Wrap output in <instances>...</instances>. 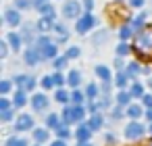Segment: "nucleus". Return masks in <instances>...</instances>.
Instances as JSON below:
<instances>
[{"label": "nucleus", "mask_w": 152, "mask_h": 146, "mask_svg": "<svg viewBox=\"0 0 152 146\" xmlns=\"http://www.w3.org/2000/svg\"><path fill=\"white\" fill-rule=\"evenodd\" d=\"M133 48L140 54H150L152 52V29H142L133 38Z\"/></svg>", "instance_id": "1"}, {"label": "nucleus", "mask_w": 152, "mask_h": 146, "mask_svg": "<svg viewBox=\"0 0 152 146\" xmlns=\"http://www.w3.org/2000/svg\"><path fill=\"white\" fill-rule=\"evenodd\" d=\"M36 46L42 50V56H44V59H48V61H50V59H52V61L56 59V52H58V50H56V42H50V38H46V36L38 38V40H36Z\"/></svg>", "instance_id": "2"}, {"label": "nucleus", "mask_w": 152, "mask_h": 146, "mask_svg": "<svg viewBox=\"0 0 152 146\" xmlns=\"http://www.w3.org/2000/svg\"><path fill=\"white\" fill-rule=\"evenodd\" d=\"M94 25H98V19H96V17H94L92 13H86V15H83L81 19H77V25H75V32L83 36V34H88V32H90V29H92Z\"/></svg>", "instance_id": "3"}, {"label": "nucleus", "mask_w": 152, "mask_h": 146, "mask_svg": "<svg viewBox=\"0 0 152 146\" xmlns=\"http://www.w3.org/2000/svg\"><path fill=\"white\" fill-rule=\"evenodd\" d=\"M79 13H81V7H79L77 0H67V2L63 4V15H65V19H77Z\"/></svg>", "instance_id": "4"}, {"label": "nucleus", "mask_w": 152, "mask_h": 146, "mask_svg": "<svg viewBox=\"0 0 152 146\" xmlns=\"http://www.w3.org/2000/svg\"><path fill=\"white\" fill-rule=\"evenodd\" d=\"M23 59H25V63H27V65L36 67V65H38V63H40V61H42L44 56H42V50H40V48H38V46L34 44V46H29V48L25 50Z\"/></svg>", "instance_id": "5"}, {"label": "nucleus", "mask_w": 152, "mask_h": 146, "mask_svg": "<svg viewBox=\"0 0 152 146\" xmlns=\"http://www.w3.org/2000/svg\"><path fill=\"white\" fill-rule=\"evenodd\" d=\"M144 136V125L137 123V121H131L127 127H125V138L127 140H137Z\"/></svg>", "instance_id": "6"}, {"label": "nucleus", "mask_w": 152, "mask_h": 146, "mask_svg": "<svg viewBox=\"0 0 152 146\" xmlns=\"http://www.w3.org/2000/svg\"><path fill=\"white\" fill-rule=\"evenodd\" d=\"M34 127V117L31 115H19L17 121H15V129L17 131H27Z\"/></svg>", "instance_id": "7"}, {"label": "nucleus", "mask_w": 152, "mask_h": 146, "mask_svg": "<svg viewBox=\"0 0 152 146\" xmlns=\"http://www.w3.org/2000/svg\"><path fill=\"white\" fill-rule=\"evenodd\" d=\"M4 21H7V25H11V27L21 25V15H19V9H7V11H4Z\"/></svg>", "instance_id": "8"}, {"label": "nucleus", "mask_w": 152, "mask_h": 146, "mask_svg": "<svg viewBox=\"0 0 152 146\" xmlns=\"http://www.w3.org/2000/svg\"><path fill=\"white\" fill-rule=\"evenodd\" d=\"M54 19H56V15H42V19L38 21V29L40 32H50V29H54L56 27V23H54Z\"/></svg>", "instance_id": "9"}, {"label": "nucleus", "mask_w": 152, "mask_h": 146, "mask_svg": "<svg viewBox=\"0 0 152 146\" xmlns=\"http://www.w3.org/2000/svg\"><path fill=\"white\" fill-rule=\"evenodd\" d=\"M7 42H9V46H11L15 52H19V50H21V46H23V36H21V34L11 32V34H7Z\"/></svg>", "instance_id": "10"}, {"label": "nucleus", "mask_w": 152, "mask_h": 146, "mask_svg": "<svg viewBox=\"0 0 152 146\" xmlns=\"http://www.w3.org/2000/svg\"><path fill=\"white\" fill-rule=\"evenodd\" d=\"M48 98L44 96V94H34V98H31V106H34V111H44L46 106H48Z\"/></svg>", "instance_id": "11"}, {"label": "nucleus", "mask_w": 152, "mask_h": 146, "mask_svg": "<svg viewBox=\"0 0 152 146\" xmlns=\"http://www.w3.org/2000/svg\"><path fill=\"white\" fill-rule=\"evenodd\" d=\"M90 136H92V127H90V125L79 123V127H77V131H75V138H77L79 142H88V140H90Z\"/></svg>", "instance_id": "12"}, {"label": "nucleus", "mask_w": 152, "mask_h": 146, "mask_svg": "<svg viewBox=\"0 0 152 146\" xmlns=\"http://www.w3.org/2000/svg\"><path fill=\"white\" fill-rule=\"evenodd\" d=\"M79 81H81V73H79L77 69H71L69 75H67V84H69L73 90H77V88H79Z\"/></svg>", "instance_id": "13"}, {"label": "nucleus", "mask_w": 152, "mask_h": 146, "mask_svg": "<svg viewBox=\"0 0 152 146\" xmlns=\"http://www.w3.org/2000/svg\"><path fill=\"white\" fill-rule=\"evenodd\" d=\"M13 104H15L17 109H21V106H25V104H27V96H25V90H23V88H19V90L15 92Z\"/></svg>", "instance_id": "14"}, {"label": "nucleus", "mask_w": 152, "mask_h": 146, "mask_svg": "<svg viewBox=\"0 0 152 146\" xmlns=\"http://www.w3.org/2000/svg\"><path fill=\"white\" fill-rule=\"evenodd\" d=\"M63 123L65 125L75 123V111H73V106H65L63 109Z\"/></svg>", "instance_id": "15"}, {"label": "nucleus", "mask_w": 152, "mask_h": 146, "mask_svg": "<svg viewBox=\"0 0 152 146\" xmlns=\"http://www.w3.org/2000/svg\"><path fill=\"white\" fill-rule=\"evenodd\" d=\"M125 73H127V77H129V79H135V77H137V73H142V67H140V63H135V61H133V63H129Z\"/></svg>", "instance_id": "16"}, {"label": "nucleus", "mask_w": 152, "mask_h": 146, "mask_svg": "<svg viewBox=\"0 0 152 146\" xmlns=\"http://www.w3.org/2000/svg\"><path fill=\"white\" fill-rule=\"evenodd\" d=\"M94 73H96L102 81H110V71H108V67H104V65H98V67L94 69Z\"/></svg>", "instance_id": "17"}, {"label": "nucleus", "mask_w": 152, "mask_h": 146, "mask_svg": "<svg viewBox=\"0 0 152 146\" xmlns=\"http://www.w3.org/2000/svg\"><path fill=\"white\" fill-rule=\"evenodd\" d=\"M90 127H92V131H96V129H100L102 125H104V119H102V115H98V113H94L92 115V119H90V123H88Z\"/></svg>", "instance_id": "18"}, {"label": "nucleus", "mask_w": 152, "mask_h": 146, "mask_svg": "<svg viewBox=\"0 0 152 146\" xmlns=\"http://www.w3.org/2000/svg\"><path fill=\"white\" fill-rule=\"evenodd\" d=\"M54 100L61 102V104H67V102H71V94H67V90H56Z\"/></svg>", "instance_id": "19"}, {"label": "nucleus", "mask_w": 152, "mask_h": 146, "mask_svg": "<svg viewBox=\"0 0 152 146\" xmlns=\"http://www.w3.org/2000/svg\"><path fill=\"white\" fill-rule=\"evenodd\" d=\"M46 127H50V129H58L61 127V119H58V115H48L46 117Z\"/></svg>", "instance_id": "20"}, {"label": "nucleus", "mask_w": 152, "mask_h": 146, "mask_svg": "<svg viewBox=\"0 0 152 146\" xmlns=\"http://www.w3.org/2000/svg\"><path fill=\"white\" fill-rule=\"evenodd\" d=\"M129 94H131L133 98H142V96H144V86L137 84V81H133V86L129 88Z\"/></svg>", "instance_id": "21"}, {"label": "nucleus", "mask_w": 152, "mask_h": 146, "mask_svg": "<svg viewBox=\"0 0 152 146\" xmlns=\"http://www.w3.org/2000/svg\"><path fill=\"white\" fill-rule=\"evenodd\" d=\"M144 21H146V13H140L137 17H133V21H131V27H133V32H140V27L144 25Z\"/></svg>", "instance_id": "22"}, {"label": "nucleus", "mask_w": 152, "mask_h": 146, "mask_svg": "<svg viewBox=\"0 0 152 146\" xmlns=\"http://www.w3.org/2000/svg\"><path fill=\"white\" fill-rule=\"evenodd\" d=\"M48 136H50V134H48L46 129H42V127L34 129V138H36V142H40V144H42V142H46V140H48Z\"/></svg>", "instance_id": "23"}, {"label": "nucleus", "mask_w": 152, "mask_h": 146, "mask_svg": "<svg viewBox=\"0 0 152 146\" xmlns=\"http://www.w3.org/2000/svg\"><path fill=\"white\" fill-rule=\"evenodd\" d=\"M129 98H133L129 92H119V94H117V104H121V106H127V104H129Z\"/></svg>", "instance_id": "24"}, {"label": "nucleus", "mask_w": 152, "mask_h": 146, "mask_svg": "<svg viewBox=\"0 0 152 146\" xmlns=\"http://www.w3.org/2000/svg\"><path fill=\"white\" fill-rule=\"evenodd\" d=\"M131 32H133V27H131V25H123V27L119 29V38L125 42V40H129V38H131Z\"/></svg>", "instance_id": "25"}, {"label": "nucleus", "mask_w": 152, "mask_h": 146, "mask_svg": "<svg viewBox=\"0 0 152 146\" xmlns=\"http://www.w3.org/2000/svg\"><path fill=\"white\" fill-rule=\"evenodd\" d=\"M127 115H129L131 119H137V117H142V106H137V104H131V106H127Z\"/></svg>", "instance_id": "26"}, {"label": "nucleus", "mask_w": 152, "mask_h": 146, "mask_svg": "<svg viewBox=\"0 0 152 146\" xmlns=\"http://www.w3.org/2000/svg\"><path fill=\"white\" fill-rule=\"evenodd\" d=\"M106 40H108V32H106V29H102V32H98V34L94 36V44H96V46H98V44H104Z\"/></svg>", "instance_id": "27"}, {"label": "nucleus", "mask_w": 152, "mask_h": 146, "mask_svg": "<svg viewBox=\"0 0 152 146\" xmlns=\"http://www.w3.org/2000/svg\"><path fill=\"white\" fill-rule=\"evenodd\" d=\"M127 79H129V77H127V73H121V71H119V73H117V79H115L117 88H119V90H123V88H125V84H127Z\"/></svg>", "instance_id": "28"}, {"label": "nucleus", "mask_w": 152, "mask_h": 146, "mask_svg": "<svg viewBox=\"0 0 152 146\" xmlns=\"http://www.w3.org/2000/svg\"><path fill=\"white\" fill-rule=\"evenodd\" d=\"M73 111H75V123H81V119L86 115V109L81 104H73Z\"/></svg>", "instance_id": "29"}, {"label": "nucleus", "mask_w": 152, "mask_h": 146, "mask_svg": "<svg viewBox=\"0 0 152 146\" xmlns=\"http://www.w3.org/2000/svg\"><path fill=\"white\" fill-rule=\"evenodd\" d=\"M38 11H40L42 15H56V13H54V7H52L50 2H44L42 7H38Z\"/></svg>", "instance_id": "30"}, {"label": "nucleus", "mask_w": 152, "mask_h": 146, "mask_svg": "<svg viewBox=\"0 0 152 146\" xmlns=\"http://www.w3.org/2000/svg\"><path fill=\"white\" fill-rule=\"evenodd\" d=\"M40 86H42L44 90L54 88V79H52V75H44V77H42V81H40Z\"/></svg>", "instance_id": "31"}, {"label": "nucleus", "mask_w": 152, "mask_h": 146, "mask_svg": "<svg viewBox=\"0 0 152 146\" xmlns=\"http://www.w3.org/2000/svg\"><path fill=\"white\" fill-rule=\"evenodd\" d=\"M4 146H27V140H23V138H9Z\"/></svg>", "instance_id": "32"}, {"label": "nucleus", "mask_w": 152, "mask_h": 146, "mask_svg": "<svg viewBox=\"0 0 152 146\" xmlns=\"http://www.w3.org/2000/svg\"><path fill=\"white\" fill-rule=\"evenodd\" d=\"M86 96H88V98H96V96H98V86H96V84H88Z\"/></svg>", "instance_id": "33"}, {"label": "nucleus", "mask_w": 152, "mask_h": 146, "mask_svg": "<svg viewBox=\"0 0 152 146\" xmlns=\"http://www.w3.org/2000/svg\"><path fill=\"white\" fill-rule=\"evenodd\" d=\"M56 136H58L61 140H65V138L69 140V136H71V131H69V125H61V127L56 129Z\"/></svg>", "instance_id": "34"}, {"label": "nucleus", "mask_w": 152, "mask_h": 146, "mask_svg": "<svg viewBox=\"0 0 152 146\" xmlns=\"http://www.w3.org/2000/svg\"><path fill=\"white\" fill-rule=\"evenodd\" d=\"M79 54H81V50H79L77 46H71V48H69V50L65 52V56H67V59H77Z\"/></svg>", "instance_id": "35"}, {"label": "nucleus", "mask_w": 152, "mask_h": 146, "mask_svg": "<svg viewBox=\"0 0 152 146\" xmlns=\"http://www.w3.org/2000/svg\"><path fill=\"white\" fill-rule=\"evenodd\" d=\"M71 102H73V104H81V102H83V94H81L79 90H73V94H71Z\"/></svg>", "instance_id": "36"}, {"label": "nucleus", "mask_w": 152, "mask_h": 146, "mask_svg": "<svg viewBox=\"0 0 152 146\" xmlns=\"http://www.w3.org/2000/svg\"><path fill=\"white\" fill-rule=\"evenodd\" d=\"M29 7H31L29 0H15V9H19V11H27Z\"/></svg>", "instance_id": "37"}, {"label": "nucleus", "mask_w": 152, "mask_h": 146, "mask_svg": "<svg viewBox=\"0 0 152 146\" xmlns=\"http://www.w3.org/2000/svg\"><path fill=\"white\" fill-rule=\"evenodd\" d=\"M67 61H69L67 56H61V59H54V69H58V71H61V69H65V67H67Z\"/></svg>", "instance_id": "38"}, {"label": "nucleus", "mask_w": 152, "mask_h": 146, "mask_svg": "<svg viewBox=\"0 0 152 146\" xmlns=\"http://www.w3.org/2000/svg\"><path fill=\"white\" fill-rule=\"evenodd\" d=\"M7 50H9V42H7V38H4L2 42H0V59H7V54H9Z\"/></svg>", "instance_id": "39"}, {"label": "nucleus", "mask_w": 152, "mask_h": 146, "mask_svg": "<svg viewBox=\"0 0 152 146\" xmlns=\"http://www.w3.org/2000/svg\"><path fill=\"white\" fill-rule=\"evenodd\" d=\"M129 54V46L123 42V44H119V48H117V56H127Z\"/></svg>", "instance_id": "40"}, {"label": "nucleus", "mask_w": 152, "mask_h": 146, "mask_svg": "<svg viewBox=\"0 0 152 146\" xmlns=\"http://www.w3.org/2000/svg\"><path fill=\"white\" fill-rule=\"evenodd\" d=\"M36 84H38V81H36V77H34V75H27V81H25V88H23V90H34V88H36Z\"/></svg>", "instance_id": "41"}, {"label": "nucleus", "mask_w": 152, "mask_h": 146, "mask_svg": "<svg viewBox=\"0 0 152 146\" xmlns=\"http://www.w3.org/2000/svg\"><path fill=\"white\" fill-rule=\"evenodd\" d=\"M110 117H113V121H119V119L123 117V111H121V104H119L117 109H113V111H110Z\"/></svg>", "instance_id": "42"}, {"label": "nucleus", "mask_w": 152, "mask_h": 146, "mask_svg": "<svg viewBox=\"0 0 152 146\" xmlns=\"http://www.w3.org/2000/svg\"><path fill=\"white\" fill-rule=\"evenodd\" d=\"M19 88H25V81H27V75H15V79H13Z\"/></svg>", "instance_id": "43"}, {"label": "nucleus", "mask_w": 152, "mask_h": 146, "mask_svg": "<svg viewBox=\"0 0 152 146\" xmlns=\"http://www.w3.org/2000/svg\"><path fill=\"white\" fill-rule=\"evenodd\" d=\"M9 90H11V81H9V79H2V81H0V92L7 94Z\"/></svg>", "instance_id": "44"}, {"label": "nucleus", "mask_w": 152, "mask_h": 146, "mask_svg": "<svg viewBox=\"0 0 152 146\" xmlns=\"http://www.w3.org/2000/svg\"><path fill=\"white\" fill-rule=\"evenodd\" d=\"M0 119H2V121H11L13 119V111L9 109V111H2V113H0Z\"/></svg>", "instance_id": "45"}, {"label": "nucleus", "mask_w": 152, "mask_h": 146, "mask_svg": "<svg viewBox=\"0 0 152 146\" xmlns=\"http://www.w3.org/2000/svg\"><path fill=\"white\" fill-rule=\"evenodd\" d=\"M52 79H54V86H63V84H65V77H63L61 73H54Z\"/></svg>", "instance_id": "46"}, {"label": "nucleus", "mask_w": 152, "mask_h": 146, "mask_svg": "<svg viewBox=\"0 0 152 146\" xmlns=\"http://www.w3.org/2000/svg\"><path fill=\"white\" fill-rule=\"evenodd\" d=\"M142 102H144L148 109H152V94H144V96H142Z\"/></svg>", "instance_id": "47"}, {"label": "nucleus", "mask_w": 152, "mask_h": 146, "mask_svg": "<svg viewBox=\"0 0 152 146\" xmlns=\"http://www.w3.org/2000/svg\"><path fill=\"white\" fill-rule=\"evenodd\" d=\"M54 29H56L61 36H69V29H67L65 25H61V23H56V27H54Z\"/></svg>", "instance_id": "48"}, {"label": "nucleus", "mask_w": 152, "mask_h": 146, "mask_svg": "<svg viewBox=\"0 0 152 146\" xmlns=\"http://www.w3.org/2000/svg\"><path fill=\"white\" fill-rule=\"evenodd\" d=\"M11 109V102L7 98H0V111H9Z\"/></svg>", "instance_id": "49"}, {"label": "nucleus", "mask_w": 152, "mask_h": 146, "mask_svg": "<svg viewBox=\"0 0 152 146\" xmlns=\"http://www.w3.org/2000/svg\"><path fill=\"white\" fill-rule=\"evenodd\" d=\"M100 90H102V94H110V84H108V81H102Z\"/></svg>", "instance_id": "50"}, {"label": "nucleus", "mask_w": 152, "mask_h": 146, "mask_svg": "<svg viewBox=\"0 0 152 146\" xmlns=\"http://www.w3.org/2000/svg\"><path fill=\"white\" fill-rule=\"evenodd\" d=\"M129 4L133 9H140V7H144V0H129Z\"/></svg>", "instance_id": "51"}, {"label": "nucleus", "mask_w": 152, "mask_h": 146, "mask_svg": "<svg viewBox=\"0 0 152 146\" xmlns=\"http://www.w3.org/2000/svg\"><path fill=\"white\" fill-rule=\"evenodd\" d=\"M113 65H115V69L119 71V69L123 67V61H121V56H115V63H113Z\"/></svg>", "instance_id": "52"}, {"label": "nucleus", "mask_w": 152, "mask_h": 146, "mask_svg": "<svg viewBox=\"0 0 152 146\" xmlns=\"http://www.w3.org/2000/svg\"><path fill=\"white\" fill-rule=\"evenodd\" d=\"M83 2H86V9H88V11H92V7H94V0H83Z\"/></svg>", "instance_id": "53"}, {"label": "nucleus", "mask_w": 152, "mask_h": 146, "mask_svg": "<svg viewBox=\"0 0 152 146\" xmlns=\"http://www.w3.org/2000/svg\"><path fill=\"white\" fill-rule=\"evenodd\" d=\"M31 2H34V7H36V9H38V7H42V4H44V2H46V0H31Z\"/></svg>", "instance_id": "54"}, {"label": "nucleus", "mask_w": 152, "mask_h": 146, "mask_svg": "<svg viewBox=\"0 0 152 146\" xmlns=\"http://www.w3.org/2000/svg\"><path fill=\"white\" fill-rule=\"evenodd\" d=\"M50 146H67V144H65V142H63V140H56V142H52V144H50Z\"/></svg>", "instance_id": "55"}, {"label": "nucleus", "mask_w": 152, "mask_h": 146, "mask_svg": "<svg viewBox=\"0 0 152 146\" xmlns=\"http://www.w3.org/2000/svg\"><path fill=\"white\" fill-rule=\"evenodd\" d=\"M146 119L152 123V109H148V113H146Z\"/></svg>", "instance_id": "56"}, {"label": "nucleus", "mask_w": 152, "mask_h": 146, "mask_svg": "<svg viewBox=\"0 0 152 146\" xmlns=\"http://www.w3.org/2000/svg\"><path fill=\"white\" fill-rule=\"evenodd\" d=\"M142 73L144 75H150V67H142Z\"/></svg>", "instance_id": "57"}, {"label": "nucleus", "mask_w": 152, "mask_h": 146, "mask_svg": "<svg viewBox=\"0 0 152 146\" xmlns=\"http://www.w3.org/2000/svg\"><path fill=\"white\" fill-rule=\"evenodd\" d=\"M79 146H92L90 142H79Z\"/></svg>", "instance_id": "58"}, {"label": "nucleus", "mask_w": 152, "mask_h": 146, "mask_svg": "<svg viewBox=\"0 0 152 146\" xmlns=\"http://www.w3.org/2000/svg\"><path fill=\"white\" fill-rule=\"evenodd\" d=\"M148 86H150V88H152V77H150V79H148Z\"/></svg>", "instance_id": "59"}, {"label": "nucleus", "mask_w": 152, "mask_h": 146, "mask_svg": "<svg viewBox=\"0 0 152 146\" xmlns=\"http://www.w3.org/2000/svg\"><path fill=\"white\" fill-rule=\"evenodd\" d=\"M150 131H152V123H150Z\"/></svg>", "instance_id": "60"}, {"label": "nucleus", "mask_w": 152, "mask_h": 146, "mask_svg": "<svg viewBox=\"0 0 152 146\" xmlns=\"http://www.w3.org/2000/svg\"><path fill=\"white\" fill-rule=\"evenodd\" d=\"M148 146H152V140H150V144H148Z\"/></svg>", "instance_id": "61"}]
</instances>
